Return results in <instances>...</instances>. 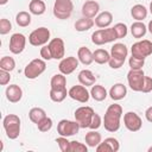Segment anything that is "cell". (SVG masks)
<instances>
[{
    "label": "cell",
    "instance_id": "12",
    "mask_svg": "<svg viewBox=\"0 0 152 152\" xmlns=\"http://www.w3.org/2000/svg\"><path fill=\"white\" fill-rule=\"evenodd\" d=\"M26 46V37L23 33H13L10 38V51L14 55H19Z\"/></svg>",
    "mask_w": 152,
    "mask_h": 152
},
{
    "label": "cell",
    "instance_id": "52",
    "mask_svg": "<svg viewBox=\"0 0 152 152\" xmlns=\"http://www.w3.org/2000/svg\"><path fill=\"white\" fill-rule=\"evenodd\" d=\"M112 1H114V0H112Z\"/></svg>",
    "mask_w": 152,
    "mask_h": 152
},
{
    "label": "cell",
    "instance_id": "24",
    "mask_svg": "<svg viewBox=\"0 0 152 152\" xmlns=\"http://www.w3.org/2000/svg\"><path fill=\"white\" fill-rule=\"evenodd\" d=\"M131 15L133 17V19H135L137 21H142L144 19H146L147 17V8L144 5L137 4L131 8Z\"/></svg>",
    "mask_w": 152,
    "mask_h": 152
},
{
    "label": "cell",
    "instance_id": "30",
    "mask_svg": "<svg viewBox=\"0 0 152 152\" xmlns=\"http://www.w3.org/2000/svg\"><path fill=\"white\" fill-rule=\"evenodd\" d=\"M50 86L52 89H62V88H66V78L65 75L61 74H56L51 77L50 81Z\"/></svg>",
    "mask_w": 152,
    "mask_h": 152
},
{
    "label": "cell",
    "instance_id": "36",
    "mask_svg": "<svg viewBox=\"0 0 152 152\" xmlns=\"http://www.w3.org/2000/svg\"><path fill=\"white\" fill-rule=\"evenodd\" d=\"M114 30L116 32V36H118V39H121V38H125L127 36V32H128V28L126 26V24L124 23H118L115 24L114 26Z\"/></svg>",
    "mask_w": 152,
    "mask_h": 152
},
{
    "label": "cell",
    "instance_id": "38",
    "mask_svg": "<svg viewBox=\"0 0 152 152\" xmlns=\"http://www.w3.org/2000/svg\"><path fill=\"white\" fill-rule=\"evenodd\" d=\"M56 142L59 146L61 151H63V152H70V141L68 140L66 137H62V135L58 137L56 139Z\"/></svg>",
    "mask_w": 152,
    "mask_h": 152
},
{
    "label": "cell",
    "instance_id": "33",
    "mask_svg": "<svg viewBox=\"0 0 152 152\" xmlns=\"http://www.w3.org/2000/svg\"><path fill=\"white\" fill-rule=\"evenodd\" d=\"M91 42L95 45L107 44L106 36H104V28H100V30H96L95 32H93V34H91Z\"/></svg>",
    "mask_w": 152,
    "mask_h": 152
},
{
    "label": "cell",
    "instance_id": "41",
    "mask_svg": "<svg viewBox=\"0 0 152 152\" xmlns=\"http://www.w3.org/2000/svg\"><path fill=\"white\" fill-rule=\"evenodd\" d=\"M104 141L110 146L112 152H118V151L120 150V142H119L118 139H115V138H113V137H109V138H106Z\"/></svg>",
    "mask_w": 152,
    "mask_h": 152
},
{
    "label": "cell",
    "instance_id": "35",
    "mask_svg": "<svg viewBox=\"0 0 152 152\" xmlns=\"http://www.w3.org/2000/svg\"><path fill=\"white\" fill-rule=\"evenodd\" d=\"M52 125H53L52 119L49 118V116H46V118H44L42 121H39V122L37 124V127H38V129H39L40 132H49V131L52 128Z\"/></svg>",
    "mask_w": 152,
    "mask_h": 152
},
{
    "label": "cell",
    "instance_id": "4",
    "mask_svg": "<svg viewBox=\"0 0 152 152\" xmlns=\"http://www.w3.org/2000/svg\"><path fill=\"white\" fill-rule=\"evenodd\" d=\"M53 15L57 19L65 20L70 18L74 11V4L71 0H56L53 4Z\"/></svg>",
    "mask_w": 152,
    "mask_h": 152
},
{
    "label": "cell",
    "instance_id": "9",
    "mask_svg": "<svg viewBox=\"0 0 152 152\" xmlns=\"http://www.w3.org/2000/svg\"><path fill=\"white\" fill-rule=\"evenodd\" d=\"M131 52H132V56L145 59L146 57L152 55V42H150L148 39L139 40L132 45Z\"/></svg>",
    "mask_w": 152,
    "mask_h": 152
},
{
    "label": "cell",
    "instance_id": "23",
    "mask_svg": "<svg viewBox=\"0 0 152 152\" xmlns=\"http://www.w3.org/2000/svg\"><path fill=\"white\" fill-rule=\"evenodd\" d=\"M28 11H30L31 14L42 15L46 11L45 2L43 0H31L30 1V5H28Z\"/></svg>",
    "mask_w": 152,
    "mask_h": 152
},
{
    "label": "cell",
    "instance_id": "18",
    "mask_svg": "<svg viewBox=\"0 0 152 152\" xmlns=\"http://www.w3.org/2000/svg\"><path fill=\"white\" fill-rule=\"evenodd\" d=\"M128 55V49L122 43H115L110 48V57H114L116 59L126 61V57Z\"/></svg>",
    "mask_w": 152,
    "mask_h": 152
},
{
    "label": "cell",
    "instance_id": "8",
    "mask_svg": "<svg viewBox=\"0 0 152 152\" xmlns=\"http://www.w3.org/2000/svg\"><path fill=\"white\" fill-rule=\"evenodd\" d=\"M80 128L81 127H80V125H78V122L76 120L71 121V120L63 119V120H61L57 124V132H58V134L62 135V137H66V138L77 134Z\"/></svg>",
    "mask_w": 152,
    "mask_h": 152
},
{
    "label": "cell",
    "instance_id": "2",
    "mask_svg": "<svg viewBox=\"0 0 152 152\" xmlns=\"http://www.w3.org/2000/svg\"><path fill=\"white\" fill-rule=\"evenodd\" d=\"M2 126L8 139L14 140L20 134V118L15 114H8L2 120Z\"/></svg>",
    "mask_w": 152,
    "mask_h": 152
},
{
    "label": "cell",
    "instance_id": "34",
    "mask_svg": "<svg viewBox=\"0 0 152 152\" xmlns=\"http://www.w3.org/2000/svg\"><path fill=\"white\" fill-rule=\"evenodd\" d=\"M15 68V61L13 59V57L10 56H4L0 59V69L6 70V71H12Z\"/></svg>",
    "mask_w": 152,
    "mask_h": 152
},
{
    "label": "cell",
    "instance_id": "47",
    "mask_svg": "<svg viewBox=\"0 0 152 152\" xmlns=\"http://www.w3.org/2000/svg\"><path fill=\"white\" fill-rule=\"evenodd\" d=\"M145 118L148 122H152V106L145 110Z\"/></svg>",
    "mask_w": 152,
    "mask_h": 152
},
{
    "label": "cell",
    "instance_id": "45",
    "mask_svg": "<svg viewBox=\"0 0 152 152\" xmlns=\"http://www.w3.org/2000/svg\"><path fill=\"white\" fill-rule=\"evenodd\" d=\"M141 91H142V93H150V91H152V77L145 76Z\"/></svg>",
    "mask_w": 152,
    "mask_h": 152
},
{
    "label": "cell",
    "instance_id": "17",
    "mask_svg": "<svg viewBox=\"0 0 152 152\" xmlns=\"http://www.w3.org/2000/svg\"><path fill=\"white\" fill-rule=\"evenodd\" d=\"M108 95L110 96V99H112L113 101L122 100V99L127 95V88H126V86H124L122 83H115V84L112 86V88L109 89Z\"/></svg>",
    "mask_w": 152,
    "mask_h": 152
},
{
    "label": "cell",
    "instance_id": "20",
    "mask_svg": "<svg viewBox=\"0 0 152 152\" xmlns=\"http://www.w3.org/2000/svg\"><path fill=\"white\" fill-rule=\"evenodd\" d=\"M95 25L100 28H106L108 27L112 21H113V14L108 11H104V12H101L99 13L96 17H95Z\"/></svg>",
    "mask_w": 152,
    "mask_h": 152
},
{
    "label": "cell",
    "instance_id": "51",
    "mask_svg": "<svg viewBox=\"0 0 152 152\" xmlns=\"http://www.w3.org/2000/svg\"><path fill=\"white\" fill-rule=\"evenodd\" d=\"M148 152H152V146H151V147H148Z\"/></svg>",
    "mask_w": 152,
    "mask_h": 152
},
{
    "label": "cell",
    "instance_id": "37",
    "mask_svg": "<svg viewBox=\"0 0 152 152\" xmlns=\"http://www.w3.org/2000/svg\"><path fill=\"white\" fill-rule=\"evenodd\" d=\"M144 64H145V59L138 58L135 56H131L128 59V65L131 69H142Z\"/></svg>",
    "mask_w": 152,
    "mask_h": 152
},
{
    "label": "cell",
    "instance_id": "46",
    "mask_svg": "<svg viewBox=\"0 0 152 152\" xmlns=\"http://www.w3.org/2000/svg\"><path fill=\"white\" fill-rule=\"evenodd\" d=\"M125 61H121V59H116L114 57H110L109 61H108V64L112 69H120L122 65H124Z\"/></svg>",
    "mask_w": 152,
    "mask_h": 152
},
{
    "label": "cell",
    "instance_id": "13",
    "mask_svg": "<svg viewBox=\"0 0 152 152\" xmlns=\"http://www.w3.org/2000/svg\"><path fill=\"white\" fill-rule=\"evenodd\" d=\"M49 48L52 55V59H63L65 55V45L62 38H53L49 42Z\"/></svg>",
    "mask_w": 152,
    "mask_h": 152
},
{
    "label": "cell",
    "instance_id": "28",
    "mask_svg": "<svg viewBox=\"0 0 152 152\" xmlns=\"http://www.w3.org/2000/svg\"><path fill=\"white\" fill-rule=\"evenodd\" d=\"M49 96H50L51 101L59 103V102L64 101L65 97L69 96V94H68L66 88H62V89H52V88H51V89H50V94H49Z\"/></svg>",
    "mask_w": 152,
    "mask_h": 152
},
{
    "label": "cell",
    "instance_id": "50",
    "mask_svg": "<svg viewBox=\"0 0 152 152\" xmlns=\"http://www.w3.org/2000/svg\"><path fill=\"white\" fill-rule=\"evenodd\" d=\"M150 12H151V14H152V1H151V4H150Z\"/></svg>",
    "mask_w": 152,
    "mask_h": 152
},
{
    "label": "cell",
    "instance_id": "5",
    "mask_svg": "<svg viewBox=\"0 0 152 152\" xmlns=\"http://www.w3.org/2000/svg\"><path fill=\"white\" fill-rule=\"evenodd\" d=\"M50 40V31L48 27H38L33 30L28 36V43L32 46H43Z\"/></svg>",
    "mask_w": 152,
    "mask_h": 152
},
{
    "label": "cell",
    "instance_id": "25",
    "mask_svg": "<svg viewBox=\"0 0 152 152\" xmlns=\"http://www.w3.org/2000/svg\"><path fill=\"white\" fill-rule=\"evenodd\" d=\"M146 32H147V27L142 21H134L131 25V33L137 39L142 38L146 34Z\"/></svg>",
    "mask_w": 152,
    "mask_h": 152
},
{
    "label": "cell",
    "instance_id": "27",
    "mask_svg": "<svg viewBox=\"0 0 152 152\" xmlns=\"http://www.w3.org/2000/svg\"><path fill=\"white\" fill-rule=\"evenodd\" d=\"M94 24H95V21H94L91 18L82 17L81 19H78V20L75 23V28H76V31H78V32H84V31L90 30V28L94 26Z\"/></svg>",
    "mask_w": 152,
    "mask_h": 152
},
{
    "label": "cell",
    "instance_id": "11",
    "mask_svg": "<svg viewBox=\"0 0 152 152\" xmlns=\"http://www.w3.org/2000/svg\"><path fill=\"white\" fill-rule=\"evenodd\" d=\"M124 125L131 132H138L142 126L141 118L134 112H127L124 115Z\"/></svg>",
    "mask_w": 152,
    "mask_h": 152
},
{
    "label": "cell",
    "instance_id": "3",
    "mask_svg": "<svg viewBox=\"0 0 152 152\" xmlns=\"http://www.w3.org/2000/svg\"><path fill=\"white\" fill-rule=\"evenodd\" d=\"M46 69V63L43 58H36L32 59L24 69V75L28 80H34L38 76H40Z\"/></svg>",
    "mask_w": 152,
    "mask_h": 152
},
{
    "label": "cell",
    "instance_id": "6",
    "mask_svg": "<svg viewBox=\"0 0 152 152\" xmlns=\"http://www.w3.org/2000/svg\"><path fill=\"white\" fill-rule=\"evenodd\" d=\"M94 109L89 106H82L78 107L74 115H75V120L78 122L81 128H89L90 122H91V118L94 115Z\"/></svg>",
    "mask_w": 152,
    "mask_h": 152
},
{
    "label": "cell",
    "instance_id": "22",
    "mask_svg": "<svg viewBox=\"0 0 152 152\" xmlns=\"http://www.w3.org/2000/svg\"><path fill=\"white\" fill-rule=\"evenodd\" d=\"M107 95H108V93H107V90H106V88H104L103 86H101V84H94V86H91L90 96H91L95 101L101 102V101L106 100Z\"/></svg>",
    "mask_w": 152,
    "mask_h": 152
},
{
    "label": "cell",
    "instance_id": "44",
    "mask_svg": "<svg viewBox=\"0 0 152 152\" xmlns=\"http://www.w3.org/2000/svg\"><path fill=\"white\" fill-rule=\"evenodd\" d=\"M10 80H11L10 71H6V70L0 69V84H1V86L8 84V83H10Z\"/></svg>",
    "mask_w": 152,
    "mask_h": 152
},
{
    "label": "cell",
    "instance_id": "40",
    "mask_svg": "<svg viewBox=\"0 0 152 152\" xmlns=\"http://www.w3.org/2000/svg\"><path fill=\"white\" fill-rule=\"evenodd\" d=\"M12 30V24L8 19L2 18L0 20V34H7Z\"/></svg>",
    "mask_w": 152,
    "mask_h": 152
},
{
    "label": "cell",
    "instance_id": "29",
    "mask_svg": "<svg viewBox=\"0 0 152 152\" xmlns=\"http://www.w3.org/2000/svg\"><path fill=\"white\" fill-rule=\"evenodd\" d=\"M28 118L30 120L33 122V124H38L39 121H42L44 118H46V113L43 108H39V107H33L30 109L28 112Z\"/></svg>",
    "mask_w": 152,
    "mask_h": 152
},
{
    "label": "cell",
    "instance_id": "7",
    "mask_svg": "<svg viewBox=\"0 0 152 152\" xmlns=\"http://www.w3.org/2000/svg\"><path fill=\"white\" fill-rule=\"evenodd\" d=\"M144 80H145V74H144L142 69H131L127 72L128 86L134 91H141Z\"/></svg>",
    "mask_w": 152,
    "mask_h": 152
},
{
    "label": "cell",
    "instance_id": "21",
    "mask_svg": "<svg viewBox=\"0 0 152 152\" xmlns=\"http://www.w3.org/2000/svg\"><path fill=\"white\" fill-rule=\"evenodd\" d=\"M77 58L78 61L83 64V65H90L94 62V57H93V52L86 48V46H81L77 51Z\"/></svg>",
    "mask_w": 152,
    "mask_h": 152
},
{
    "label": "cell",
    "instance_id": "1",
    "mask_svg": "<svg viewBox=\"0 0 152 152\" xmlns=\"http://www.w3.org/2000/svg\"><path fill=\"white\" fill-rule=\"evenodd\" d=\"M122 116V107L118 103H113L110 104L103 116L102 124L104 126V129L114 133L116 131H119L120 128V119Z\"/></svg>",
    "mask_w": 152,
    "mask_h": 152
},
{
    "label": "cell",
    "instance_id": "14",
    "mask_svg": "<svg viewBox=\"0 0 152 152\" xmlns=\"http://www.w3.org/2000/svg\"><path fill=\"white\" fill-rule=\"evenodd\" d=\"M78 58L74 57V56H69V57H64L63 59H61L59 64H58V69L59 72H62L63 75H70L72 74L76 68L78 66Z\"/></svg>",
    "mask_w": 152,
    "mask_h": 152
},
{
    "label": "cell",
    "instance_id": "39",
    "mask_svg": "<svg viewBox=\"0 0 152 152\" xmlns=\"http://www.w3.org/2000/svg\"><path fill=\"white\" fill-rule=\"evenodd\" d=\"M88 145H84L77 140L70 141V152H87L88 151Z\"/></svg>",
    "mask_w": 152,
    "mask_h": 152
},
{
    "label": "cell",
    "instance_id": "16",
    "mask_svg": "<svg viewBox=\"0 0 152 152\" xmlns=\"http://www.w3.org/2000/svg\"><path fill=\"white\" fill-rule=\"evenodd\" d=\"M6 99L12 102V103H17L21 100L23 97V89L18 86V84H10L6 88Z\"/></svg>",
    "mask_w": 152,
    "mask_h": 152
},
{
    "label": "cell",
    "instance_id": "42",
    "mask_svg": "<svg viewBox=\"0 0 152 152\" xmlns=\"http://www.w3.org/2000/svg\"><path fill=\"white\" fill-rule=\"evenodd\" d=\"M101 125H102V119H101V116H100L97 113H94V115H93V118H91V122H90L89 128H90V129H97Z\"/></svg>",
    "mask_w": 152,
    "mask_h": 152
},
{
    "label": "cell",
    "instance_id": "19",
    "mask_svg": "<svg viewBox=\"0 0 152 152\" xmlns=\"http://www.w3.org/2000/svg\"><path fill=\"white\" fill-rule=\"evenodd\" d=\"M77 78H78V82H80L82 86H84V87H91V86H94L95 82H96L95 75L93 74V71H90V70H88V69L81 70L80 74H78V76H77Z\"/></svg>",
    "mask_w": 152,
    "mask_h": 152
},
{
    "label": "cell",
    "instance_id": "10",
    "mask_svg": "<svg viewBox=\"0 0 152 152\" xmlns=\"http://www.w3.org/2000/svg\"><path fill=\"white\" fill-rule=\"evenodd\" d=\"M68 94L69 96L77 101V102H81V103H86L88 102L89 97H90V91H88L87 87L82 86V84H78V86H74L71 87L69 90H68Z\"/></svg>",
    "mask_w": 152,
    "mask_h": 152
},
{
    "label": "cell",
    "instance_id": "48",
    "mask_svg": "<svg viewBox=\"0 0 152 152\" xmlns=\"http://www.w3.org/2000/svg\"><path fill=\"white\" fill-rule=\"evenodd\" d=\"M147 30H148V32L152 34V20H150V23H148V25H147Z\"/></svg>",
    "mask_w": 152,
    "mask_h": 152
},
{
    "label": "cell",
    "instance_id": "31",
    "mask_svg": "<svg viewBox=\"0 0 152 152\" xmlns=\"http://www.w3.org/2000/svg\"><path fill=\"white\" fill-rule=\"evenodd\" d=\"M93 57L97 64H104V63H108L110 58V53L104 49H96L93 52Z\"/></svg>",
    "mask_w": 152,
    "mask_h": 152
},
{
    "label": "cell",
    "instance_id": "15",
    "mask_svg": "<svg viewBox=\"0 0 152 152\" xmlns=\"http://www.w3.org/2000/svg\"><path fill=\"white\" fill-rule=\"evenodd\" d=\"M100 11V5L95 0H87L82 5V14L86 18H95L99 14Z\"/></svg>",
    "mask_w": 152,
    "mask_h": 152
},
{
    "label": "cell",
    "instance_id": "32",
    "mask_svg": "<svg viewBox=\"0 0 152 152\" xmlns=\"http://www.w3.org/2000/svg\"><path fill=\"white\" fill-rule=\"evenodd\" d=\"M15 23L20 27H26L31 24V14L26 11H20L15 15Z\"/></svg>",
    "mask_w": 152,
    "mask_h": 152
},
{
    "label": "cell",
    "instance_id": "26",
    "mask_svg": "<svg viewBox=\"0 0 152 152\" xmlns=\"http://www.w3.org/2000/svg\"><path fill=\"white\" fill-rule=\"evenodd\" d=\"M101 139H102V137H101V134H100L96 129L89 131V132L86 134V137H84L86 144H87L89 147H96V146L101 142Z\"/></svg>",
    "mask_w": 152,
    "mask_h": 152
},
{
    "label": "cell",
    "instance_id": "49",
    "mask_svg": "<svg viewBox=\"0 0 152 152\" xmlns=\"http://www.w3.org/2000/svg\"><path fill=\"white\" fill-rule=\"evenodd\" d=\"M8 2V0H0V5H6Z\"/></svg>",
    "mask_w": 152,
    "mask_h": 152
},
{
    "label": "cell",
    "instance_id": "43",
    "mask_svg": "<svg viewBox=\"0 0 152 152\" xmlns=\"http://www.w3.org/2000/svg\"><path fill=\"white\" fill-rule=\"evenodd\" d=\"M40 57H42L44 61H50V59H52V55H51V51H50L49 45H43V46H42V49H40Z\"/></svg>",
    "mask_w": 152,
    "mask_h": 152
}]
</instances>
